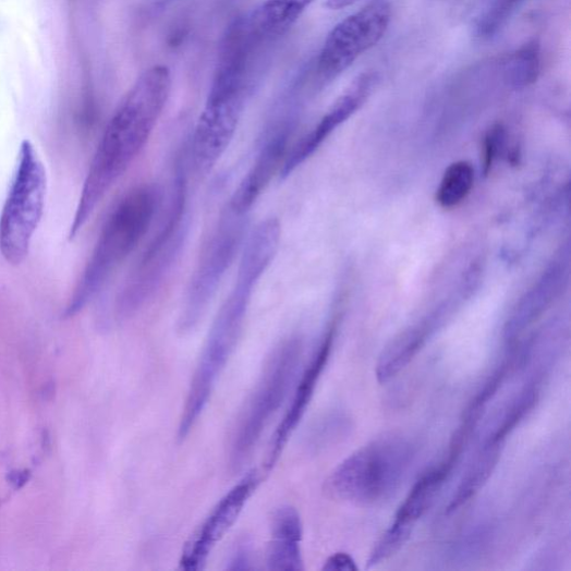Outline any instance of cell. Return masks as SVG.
I'll list each match as a JSON object with an SVG mask.
<instances>
[{
  "label": "cell",
  "mask_w": 571,
  "mask_h": 571,
  "mask_svg": "<svg viewBox=\"0 0 571 571\" xmlns=\"http://www.w3.org/2000/svg\"><path fill=\"white\" fill-rule=\"evenodd\" d=\"M271 540L267 548L266 563L272 571H302L305 569L301 543L303 523L292 506L277 508L270 519Z\"/></svg>",
  "instance_id": "4fadbf2b"
},
{
  "label": "cell",
  "mask_w": 571,
  "mask_h": 571,
  "mask_svg": "<svg viewBox=\"0 0 571 571\" xmlns=\"http://www.w3.org/2000/svg\"><path fill=\"white\" fill-rule=\"evenodd\" d=\"M542 59L539 44L534 40L522 46L509 60L506 76L515 88L534 84L540 74Z\"/></svg>",
  "instance_id": "e0dca14e"
},
{
  "label": "cell",
  "mask_w": 571,
  "mask_h": 571,
  "mask_svg": "<svg viewBox=\"0 0 571 571\" xmlns=\"http://www.w3.org/2000/svg\"><path fill=\"white\" fill-rule=\"evenodd\" d=\"M336 327L332 325L326 332L320 345L313 355L309 364L302 374L300 384L295 390L292 403L286 412L282 421L277 427L270 444L269 452L265 462V471L269 472L279 460L286 445L296 430L297 425L306 413L314 397L318 380L329 360L332 343H335Z\"/></svg>",
  "instance_id": "8fae6325"
},
{
  "label": "cell",
  "mask_w": 571,
  "mask_h": 571,
  "mask_svg": "<svg viewBox=\"0 0 571 571\" xmlns=\"http://www.w3.org/2000/svg\"><path fill=\"white\" fill-rule=\"evenodd\" d=\"M171 85L170 70L156 65L143 72L125 95L89 163L71 226V240L147 147L168 104Z\"/></svg>",
  "instance_id": "6da1fadb"
},
{
  "label": "cell",
  "mask_w": 571,
  "mask_h": 571,
  "mask_svg": "<svg viewBox=\"0 0 571 571\" xmlns=\"http://www.w3.org/2000/svg\"><path fill=\"white\" fill-rule=\"evenodd\" d=\"M359 0H326L325 8L330 11H340L357 3Z\"/></svg>",
  "instance_id": "cb8c5ba5"
},
{
  "label": "cell",
  "mask_w": 571,
  "mask_h": 571,
  "mask_svg": "<svg viewBox=\"0 0 571 571\" xmlns=\"http://www.w3.org/2000/svg\"><path fill=\"white\" fill-rule=\"evenodd\" d=\"M227 569L229 570H251L252 566V554L248 544L243 543L235 547L234 551L231 554L228 562Z\"/></svg>",
  "instance_id": "7402d4cb"
},
{
  "label": "cell",
  "mask_w": 571,
  "mask_h": 571,
  "mask_svg": "<svg viewBox=\"0 0 571 571\" xmlns=\"http://www.w3.org/2000/svg\"><path fill=\"white\" fill-rule=\"evenodd\" d=\"M538 399L539 389L537 386H531L523 390L505 411L485 444L502 446L507 437L514 430V427L536 406Z\"/></svg>",
  "instance_id": "ac0fdd59"
},
{
  "label": "cell",
  "mask_w": 571,
  "mask_h": 571,
  "mask_svg": "<svg viewBox=\"0 0 571 571\" xmlns=\"http://www.w3.org/2000/svg\"><path fill=\"white\" fill-rule=\"evenodd\" d=\"M161 203V189L154 183L133 187L118 203L75 286L66 316L76 315L98 296L116 271L145 240Z\"/></svg>",
  "instance_id": "7a4b0ae2"
},
{
  "label": "cell",
  "mask_w": 571,
  "mask_h": 571,
  "mask_svg": "<svg viewBox=\"0 0 571 571\" xmlns=\"http://www.w3.org/2000/svg\"><path fill=\"white\" fill-rule=\"evenodd\" d=\"M303 355V341L291 337L280 342L266 361L258 382L235 422L230 465L240 470L254 451L266 427L295 382Z\"/></svg>",
  "instance_id": "5b68a950"
},
{
  "label": "cell",
  "mask_w": 571,
  "mask_h": 571,
  "mask_svg": "<svg viewBox=\"0 0 571 571\" xmlns=\"http://www.w3.org/2000/svg\"><path fill=\"white\" fill-rule=\"evenodd\" d=\"M189 175L183 153L175 165L167 214L116 300L120 319L135 315L155 297L182 255L190 231Z\"/></svg>",
  "instance_id": "3957f363"
},
{
  "label": "cell",
  "mask_w": 571,
  "mask_h": 571,
  "mask_svg": "<svg viewBox=\"0 0 571 571\" xmlns=\"http://www.w3.org/2000/svg\"><path fill=\"white\" fill-rule=\"evenodd\" d=\"M348 428V418L341 414H329L316 422L307 436V445L315 450L324 449L341 438Z\"/></svg>",
  "instance_id": "44dd1931"
},
{
  "label": "cell",
  "mask_w": 571,
  "mask_h": 571,
  "mask_svg": "<svg viewBox=\"0 0 571 571\" xmlns=\"http://www.w3.org/2000/svg\"><path fill=\"white\" fill-rule=\"evenodd\" d=\"M245 74L218 69L206 106L184 151L190 174L207 175L230 147L245 110Z\"/></svg>",
  "instance_id": "8992f818"
},
{
  "label": "cell",
  "mask_w": 571,
  "mask_h": 571,
  "mask_svg": "<svg viewBox=\"0 0 571 571\" xmlns=\"http://www.w3.org/2000/svg\"><path fill=\"white\" fill-rule=\"evenodd\" d=\"M414 447L400 435L377 438L345 459L326 482L327 494L361 506L382 503L402 485Z\"/></svg>",
  "instance_id": "277c9868"
},
{
  "label": "cell",
  "mask_w": 571,
  "mask_h": 571,
  "mask_svg": "<svg viewBox=\"0 0 571 571\" xmlns=\"http://www.w3.org/2000/svg\"><path fill=\"white\" fill-rule=\"evenodd\" d=\"M412 532L413 529L393 521L392 526L374 546L367 560V567L377 566L397 555L408 543Z\"/></svg>",
  "instance_id": "ffe728a7"
},
{
  "label": "cell",
  "mask_w": 571,
  "mask_h": 571,
  "mask_svg": "<svg viewBox=\"0 0 571 571\" xmlns=\"http://www.w3.org/2000/svg\"><path fill=\"white\" fill-rule=\"evenodd\" d=\"M259 483L258 472H250L219 500L203 525L185 544L180 559L182 570L201 571L205 569L211 551L240 518Z\"/></svg>",
  "instance_id": "30bf717a"
},
{
  "label": "cell",
  "mask_w": 571,
  "mask_h": 571,
  "mask_svg": "<svg viewBox=\"0 0 571 571\" xmlns=\"http://www.w3.org/2000/svg\"><path fill=\"white\" fill-rule=\"evenodd\" d=\"M454 465L455 462L447 459L439 466L424 473L398 510L394 521L414 529L415 523L436 501Z\"/></svg>",
  "instance_id": "5bb4252c"
},
{
  "label": "cell",
  "mask_w": 571,
  "mask_h": 571,
  "mask_svg": "<svg viewBox=\"0 0 571 571\" xmlns=\"http://www.w3.org/2000/svg\"><path fill=\"white\" fill-rule=\"evenodd\" d=\"M250 223L251 216L228 206L221 210L187 284L178 321L182 335L194 330L204 318L227 272L242 254Z\"/></svg>",
  "instance_id": "52a82bcc"
},
{
  "label": "cell",
  "mask_w": 571,
  "mask_h": 571,
  "mask_svg": "<svg viewBox=\"0 0 571 571\" xmlns=\"http://www.w3.org/2000/svg\"><path fill=\"white\" fill-rule=\"evenodd\" d=\"M501 448L500 445L485 444L482 453L466 472L457 494L452 498L448 507L449 513L465 505L487 484L500 459Z\"/></svg>",
  "instance_id": "2e32d148"
},
{
  "label": "cell",
  "mask_w": 571,
  "mask_h": 571,
  "mask_svg": "<svg viewBox=\"0 0 571 571\" xmlns=\"http://www.w3.org/2000/svg\"><path fill=\"white\" fill-rule=\"evenodd\" d=\"M373 82L372 74L361 75L319 123L301 141L293 143L281 168L280 178H288L293 174L316 153L327 136L359 109L366 99Z\"/></svg>",
  "instance_id": "7c38bea8"
},
{
  "label": "cell",
  "mask_w": 571,
  "mask_h": 571,
  "mask_svg": "<svg viewBox=\"0 0 571 571\" xmlns=\"http://www.w3.org/2000/svg\"><path fill=\"white\" fill-rule=\"evenodd\" d=\"M391 8L385 0H375L338 24L327 36L317 70L326 80L347 71L386 35L391 22Z\"/></svg>",
  "instance_id": "9c48e42d"
},
{
  "label": "cell",
  "mask_w": 571,
  "mask_h": 571,
  "mask_svg": "<svg viewBox=\"0 0 571 571\" xmlns=\"http://www.w3.org/2000/svg\"><path fill=\"white\" fill-rule=\"evenodd\" d=\"M315 0H267L248 21L258 38L288 33Z\"/></svg>",
  "instance_id": "9a60e30c"
},
{
  "label": "cell",
  "mask_w": 571,
  "mask_h": 571,
  "mask_svg": "<svg viewBox=\"0 0 571 571\" xmlns=\"http://www.w3.org/2000/svg\"><path fill=\"white\" fill-rule=\"evenodd\" d=\"M474 172L467 162H457L449 167L438 190L437 201L444 208L459 205L470 194Z\"/></svg>",
  "instance_id": "d6986e66"
},
{
  "label": "cell",
  "mask_w": 571,
  "mask_h": 571,
  "mask_svg": "<svg viewBox=\"0 0 571 571\" xmlns=\"http://www.w3.org/2000/svg\"><path fill=\"white\" fill-rule=\"evenodd\" d=\"M46 194L44 163L33 143L24 141L0 214V254L9 264L17 266L26 259L44 214Z\"/></svg>",
  "instance_id": "ba28073f"
},
{
  "label": "cell",
  "mask_w": 571,
  "mask_h": 571,
  "mask_svg": "<svg viewBox=\"0 0 571 571\" xmlns=\"http://www.w3.org/2000/svg\"><path fill=\"white\" fill-rule=\"evenodd\" d=\"M357 569L355 560L345 552L330 556L323 567L324 571H356Z\"/></svg>",
  "instance_id": "603a6c76"
}]
</instances>
